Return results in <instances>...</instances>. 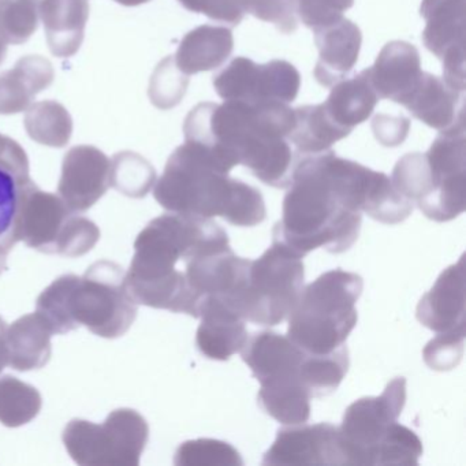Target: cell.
Wrapping results in <instances>:
<instances>
[{"label": "cell", "mask_w": 466, "mask_h": 466, "mask_svg": "<svg viewBox=\"0 0 466 466\" xmlns=\"http://www.w3.org/2000/svg\"><path fill=\"white\" fill-rule=\"evenodd\" d=\"M288 187L272 239L302 258L319 248L350 249L361 230V212L384 225H397L409 214V201L391 178L331 149L299 155Z\"/></svg>", "instance_id": "obj_1"}, {"label": "cell", "mask_w": 466, "mask_h": 466, "mask_svg": "<svg viewBox=\"0 0 466 466\" xmlns=\"http://www.w3.org/2000/svg\"><path fill=\"white\" fill-rule=\"evenodd\" d=\"M294 124L286 103H200L185 119V141L208 149L228 173L242 165L264 184L285 189L296 165L289 141Z\"/></svg>", "instance_id": "obj_2"}, {"label": "cell", "mask_w": 466, "mask_h": 466, "mask_svg": "<svg viewBox=\"0 0 466 466\" xmlns=\"http://www.w3.org/2000/svg\"><path fill=\"white\" fill-rule=\"evenodd\" d=\"M230 248L228 233L209 218L162 215L152 220L135 242V256L127 272V288L138 305L187 313L198 319L201 301L190 288L179 260Z\"/></svg>", "instance_id": "obj_3"}, {"label": "cell", "mask_w": 466, "mask_h": 466, "mask_svg": "<svg viewBox=\"0 0 466 466\" xmlns=\"http://www.w3.org/2000/svg\"><path fill=\"white\" fill-rule=\"evenodd\" d=\"M154 196L167 211L219 217L238 228L260 225L267 215L260 190L230 178L208 149L190 141L171 155Z\"/></svg>", "instance_id": "obj_4"}, {"label": "cell", "mask_w": 466, "mask_h": 466, "mask_svg": "<svg viewBox=\"0 0 466 466\" xmlns=\"http://www.w3.org/2000/svg\"><path fill=\"white\" fill-rule=\"evenodd\" d=\"M138 304L127 288V272L113 261L92 264L84 277L64 275L37 299L36 313L54 334L86 326L102 338L122 337L137 318Z\"/></svg>", "instance_id": "obj_5"}, {"label": "cell", "mask_w": 466, "mask_h": 466, "mask_svg": "<svg viewBox=\"0 0 466 466\" xmlns=\"http://www.w3.org/2000/svg\"><path fill=\"white\" fill-rule=\"evenodd\" d=\"M362 278L332 269L302 288L289 313L288 337L312 354H326L345 345L356 327V302L362 293Z\"/></svg>", "instance_id": "obj_6"}, {"label": "cell", "mask_w": 466, "mask_h": 466, "mask_svg": "<svg viewBox=\"0 0 466 466\" xmlns=\"http://www.w3.org/2000/svg\"><path fill=\"white\" fill-rule=\"evenodd\" d=\"M304 278L302 258L272 239L258 260H250L244 285L228 307L245 321L277 326L296 305Z\"/></svg>", "instance_id": "obj_7"}, {"label": "cell", "mask_w": 466, "mask_h": 466, "mask_svg": "<svg viewBox=\"0 0 466 466\" xmlns=\"http://www.w3.org/2000/svg\"><path fill=\"white\" fill-rule=\"evenodd\" d=\"M15 237L39 252L78 258L96 245L100 230L92 220L72 211L59 196L43 192L31 179L21 193Z\"/></svg>", "instance_id": "obj_8"}, {"label": "cell", "mask_w": 466, "mask_h": 466, "mask_svg": "<svg viewBox=\"0 0 466 466\" xmlns=\"http://www.w3.org/2000/svg\"><path fill=\"white\" fill-rule=\"evenodd\" d=\"M148 433V424L141 414L119 409L103 425L73 420L65 428L64 441L78 465L137 466Z\"/></svg>", "instance_id": "obj_9"}, {"label": "cell", "mask_w": 466, "mask_h": 466, "mask_svg": "<svg viewBox=\"0 0 466 466\" xmlns=\"http://www.w3.org/2000/svg\"><path fill=\"white\" fill-rule=\"evenodd\" d=\"M405 403V378H395L379 397L361 398L346 409L339 433L348 465H373L379 446Z\"/></svg>", "instance_id": "obj_10"}, {"label": "cell", "mask_w": 466, "mask_h": 466, "mask_svg": "<svg viewBox=\"0 0 466 466\" xmlns=\"http://www.w3.org/2000/svg\"><path fill=\"white\" fill-rule=\"evenodd\" d=\"M432 195L419 208L428 219L450 222L466 208L465 121L441 132L427 152Z\"/></svg>", "instance_id": "obj_11"}, {"label": "cell", "mask_w": 466, "mask_h": 466, "mask_svg": "<svg viewBox=\"0 0 466 466\" xmlns=\"http://www.w3.org/2000/svg\"><path fill=\"white\" fill-rule=\"evenodd\" d=\"M422 42L443 64V81L465 91L466 0H422Z\"/></svg>", "instance_id": "obj_12"}, {"label": "cell", "mask_w": 466, "mask_h": 466, "mask_svg": "<svg viewBox=\"0 0 466 466\" xmlns=\"http://www.w3.org/2000/svg\"><path fill=\"white\" fill-rule=\"evenodd\" d=\"M263 465H348L339 428L329 422L288 425L278 431Z\"/></svg>", "instance_id": "obj_13"}, {"label": "cell", "mask_w": 466, "mask_h": 466, "mask_svg": "<svg viewBox=\"0 0 466 466\" xmlns=\"http://www.w3.org/2000/svg\"><path fill=\"white\" fill-rule=\"evenodd\" d=\"M111 187V162L95 147H75L62 166L59 198L72 211H88Z\"/></svg>", "instance_id": "obj_14"}, {"label": "cell", "mask_w": 466, "mask_h": 466, "mask_svg": "<svg viewBox=\"0 0 466 466\" xmlns=\"http://www.w3.org/2000/svg\"><path fill=\"white\" fill-rule=\"evenodd\" d=\"M465 260L460 258L441 272L433 288L417 305V320L431 331L447 332L465 329Z\"/></svg>", "instance_id": "obj_15"}, {"label": "cell", "mask_w": 466, "mask_h": 466, "mask_svg": "<svg viewBox=\"0 0 466 466\" xmlns=\"http://www.w3.org/2000/svg\"><path fill=\"white\" fill-rule=\"evenodd\" d=\"M196 343L198 350L211 360L226 361L241 351L247 343L248 329L245 320L222 299L204 297L198 310Z\"/></svg>", "instance_id": "obj_16"}, {"label": "cell", "mask_w": 466, "mask_h": 466, "mask_svg": "<svg viewBox=\"0 0 466 466\" xmlns=\"http://www.w3.org/2000/svg\"><path fill=\"white\" fill-rule=\"evenodd\" d=\"M241 356L260 383L301 379L305 351L285 335L256 332L248 338Z\"/></svg>", "instance_id": "obj_17"}, {"label": "cell", "mask_w": 466, "mask_h": 466, "mask_svg": "<svg viewBox=\"0 0 466 466\" xmlns=\"http://www.w3.org/2000/svg\"><path fill=\"white\" fill-rule=\"evenodd\" d=\"M315 43L319 50L316 80L329 86L342 81L359 61L362 35L359 26L345 17L332 25L316 29Z\"/></svg>", "instance_id": "obj_18"}, {"label": "cell", "mask_w": 466, "mask_h": 466, "mask_svg": "<svg viewBox=\"0 0 466 466\" xmlns=\"http://www.w3.org/2000/svg\"><path fill=\"white\" fill-rule=\"evenodd\" d=\"M367 70L379 99L400 105L416 86L422 73L419 51L410 43L400 40L387 43L375 65Z\"/></svg>", "instance_id": "obj_19"}, {"label": "cell", "mask_w": 466, "mask_h": 466, "mask_svg": "<svg viewBox=\"0 0 466 466\" xmlns=\"http://www.w3.org/2000/svg\"><path fill=\"white\" fill-rule=\"evenodd\" d=\"M411 116L439 132L465 121L462 92L450 88L441 78L421 73L416 86L400 102Z\"/></svg>", "instance_id": "obj_20"}, {"label": "cell", "mask_w": 466, "mask_h": 466, "mask_svg": "<svg viewBox=\"0 0 466 466\" xmlns=\"http://www.w3.org/2000/svg\"><path fill=\"white\" fill-rule=\"evenodd\" d=\"M37 13L45 24L51 53L61 58L75 56L84 40L88 0H37Z\"/></svg>", "instance_id": "obj_21"}, {"label": "cell", "mask_w": 466, "mask_h": 466, "mask_svg": "<svg viewBox=\"0 0 466 466\" xmlns=\"http://www.w3.org/2000/svg\"><path fill=\"white\" fill-rule=\"evenodd\" d=\"M234 50L231 29L203 25L193 29L179 45L176 65L187 76L211 72L222 66Z\"/></svg>", "instance_id": "obj_22"}, {"label": "cell", "mask_w": 466, "mask_h": 466, "mask_svg": "<svg viewBox=\"0 0 466 466\" xmlns=\"http://www.w3.org/2000/svg\"><path fill=\"white\" fill-rule=\"evenodd\" d=\"M379 100L365 69L353 78H343L332 86L331 94L321 105L329 119L350 135L354 127L372 116Z\"/></svg>", "instance_id": "obj_23"}, {"label": "cell", "mask_w": 466, "mask_h": 466, "mask_svg": "<svg viewBox=\"0 0 466 466\" xmlns=\"http://www.w3.org/2000/svg\"><path fill=\"white\" fill-rule=\"evenodd\" d=\"M54 80V70L47 59L23 58L15 69L0 75V114L25 111L37 94Z\"/></svg>", "instance_id": "obj_24"}, {"label": "cell", "mask_w": 466, "mask_h": 466, "mask_svg": "<svg viewBox=\"0 0 466 466\" xmlns=\"http://www.w3.org/2000/svg\"><path fill=\"white\" fill-rule=\"evenodd\" d=\"M53 335L39 313H31L15 320L6 331L10 367L21 372L45 367L51 359Z\"/></svg>", "instance_id": "obj_25"}, {"label": "cell", "mask_w": 466, "mask_h": 466, "mask_svg": "<svg viewBox=\"0 0 466 466\" xmlns=\"http://www.w3.org/2000/svg\"><path fill=\"white\" fill-rule=\"evenodd\" d=\"M310 392L301 379L260 384L258 400L268 416L283 425L304 424L310 417Z\"/></svg>", "instance_id": "obj_26"}, {"label": "cell", "mask_w": 466, "mask_h": 466, "mask_svg": "<svg viewBox=\"0 0 466 466\" xmlns=\"http://www.w3.org/2000/svg\"><path fill=\"white\" fill-rule=\"evenodd\" d=\"M296 124L289 141L299 155H315L331 149L332 144L348 137L349 133L338 127L324 111L323 105L304 106L294 110Z\"/></svg>", "instance_id": "obj_27"}, {"label": "cell", "mask_w": 466, "mask_h": 466, "mask_svg": "<svg viewBox=\"0 0 466 466\" xmlns=\"http://www.w3.org/2000/svg\"><path fill=\"white\" fill-rule=\"evenodd\" d=\"M350 360L345 345L326 354L305 351L301 365V380L312 397H326L342 383L349 370Z\"/></svg>", "instance_id": "obj_28"}, {"label": "cell", "mask_w": 466, "mask_h": 466, "mask_svg": "<svg viewBox=\"0 0 466 466\" xmlns=\"http://www.w3.org/2000/svg\"><path fill=\"white\" fill-rule=\"evenodd\" d=\"M301 76L299 70L286 61L258 65L253 81L250 103H293L299 96Z\"/></svg>", "instance_id": "obj_29"}, {"label": "cell", "mask_w": 466, "mask_h": 466, "mask_svg": "<svg viewBox=\"0 0 466 466\" xmlns=\"http://www.w3.org/2000/svg\"><path fill=\"white\" fill-rule=\"evenodd\" d=\"M31 181L29 173L0 162V258L17 244L15 237V220L20 208L21 193L26 182Z\"/></svg>", "instance_id": "obj_30"}, {"label": "cell", "mask_w": 466, "mask_h": 466, "mask_svg": "<svg viewBox=\"0 0 466 466\" xmlns=\"http://www.w3.org/2000/svg\"><path fill=\"white\" fill-rule=\"evenodd\" d=\"M42 397L35 387L13 376L0 378V422L6 427L28 424L39 414Z\"/></svg>", "instance_id": "obj_31"}, {"label": "cell", "mask_w": 466, "mask_h": 466, "mask_svg": "<svg viewBox=\"0 0 466 466\" xmlns=\"http://www.w3.org/2000/svg\"><path fill=\"white\" fill-rule=\"evenodd\" d=\"M391 182L400 195L417 204V207L424 203L433 190L427 155L416 152L400 157L392 170Z\"/></svg>", "instance_id": "obj_32"}, {"label": "cell", "mask_w": 466, "mask_h": 466, "mask_svg": "<svg viewBox=\"0 0 466 466\" xmlns=\"http://www.w3.org/2000/svg\"><path fill=\"white\" fill-rule=\"evenodd\" d=\"M157 181V171L140 155L124 152L111 162V185L130 198H144Z\"/></svg>", "instance_id": "obj_33"}, {"label": "cell", "mask_w": 466, "mask_h": 466, "mask_svg": "<svg viewBox=\"0 0 466 466\" xmlns=\"http://www.w3.org/2000/svg\"><path fill=\"white\" fill-rule=\"evenodd\" d=\"M37 0H0V36L9 45H23L39 28Z\"/></svg>", "instance_id": "obj_34"}, {"label": "cell", "mask_w": 466, "mask_h": 466, "mask_svg": "<svg viewBox=\"0 0 466 466\" xmlns=\"http://www.w3.org/2000/svg\"><path fill=\"white\" fill-rule=\"evenodd\" d=\"M177 465L187 466H241L239 452L228 441L217 439H198L185 441L176 454Z\"/></svg>", "instance_id": "obj_35"}, {"label": "cell", "mask_w": 466, "mask_h": 466, "mask_svg": "<svg viewBox=\"0 0 466 466\" xmlns=\"http://www.w3.org/2000/svg\"><path fill=\"white\" fill-rule=\"evenodd\" d=\"M421 455L419 436L397 421L379 446L373 465H417Z\"/></svg>", "instance_id": "obj_36"}, {"label": "cell", "mask_w": 466, "mask_h": 466, "mask_svg": "<svg viewBox=\"0 0 466 466\" xmlns=\"http://www.w3.org/2000/svg\"><path fill=\"white\" fill-rule=\"evenodd\" d=\"M187 86L189 76L178 69L173 56H168L160 62L152 76L149 97L157 107L168 110L181 103L187 94Z\"/></svg>", "instance_id": "obj_37"}, {"label": "cell", "mask_w": 466, "mask_h": 466, "mask_svg": "<svg viewBox=\"0 0 466 466\" xmlns=\"http://www.w3.org/2000/svg\"><path fill=\"white\" fill-rule=\"evenodd\" d=\"M463 340L465 329L439 332L422 350L425 364L439 372L454 370L462 360Z\"/></svg>", "instance_id": "obj_38"}, {"label": "cell", "mask_w": 466, "mask_h": 466, "mask_svg": "<svg viewBox=\"0 0 466 466\" xmlns=\"http://www.w3.org/2000/svg\"><path fill=\"white\" fill-rule=\"evenodd\" d=\"M245 15L277 26L283 34H294L299 28L294 0H241Z\"/></svg>", "instance_id": "obj_39"}, {"label": "cell", "mask_w": 466, "mask_h": 466, "mask_svg": "<svg viewBox=\"0 0 466 466\" xmlns=\"http://www.w3.org/2000/svg\"><path fill=\"white\" fill-rule=\"evenodd\" d=\"M354 0H294L296 13L305 26L316 31L342 20Z\"/></svg>", "instance_id": "obj_40"}, {"label": "cell", "mask_w": 466, "mask_h": 466, "mask_svg": "<svg viewBox=\"0 0 466 466\" xmlns=\"http://www.w3.org/2000/svg\"><path fill=\"white\" fill-rule=\"evenodd\" d=\"M179 4L192 13L204 15L220 24H228L231 28L239 25L244 20L241 0H178Z\"/></svg>", "instance_id": "obj_41"}, {"label": "cell", "mask_w": 466, "mask_h": 466, "mask_svg": "<svg viewBox=\"0 0 466 466\" xmlns=\"http://www.w3.org/2000/svg\"><path fill=\"white\" fill-rule=\"evenodd\" d=\"M410 129V121L406 116L379 114L372 122V132L376 140L383 147L394 148L406 140Z\"/></svg>", "instance_id": "obj_42"}, {"label": "cell", "mask_w": 466, "mask_h": 466, "mask_svg": "<svg viewBox=\"0 0 466 466\" xmlns=\"http://www.w3.org/2000/svg\"><path fill=\"white\" fill-rule=\"evenodd\" d=\"M6 321L0 318V373L9 365V353L6 345Z\"/></svg>", "instance_id": "obj_43"}, {"label": "cell", "mask_w": 466, "mask_h": 466, "mask_svg": "<svg viewBox=\"0 0 466 466\" xmlns=\"http://www.w3.org/2000/svg\"><path fill=\"white\" fill-rule=\"evenodd\" d=\"M119 5L124 6H138V5L148 4L149 0H116Z\"/></svg>", "instance_id": "obj_44"}, {"label": "cell", "mask_w": 466, "mask_h": 466, "mask_svg": "<svg viewBox=\"0 0 466 466\" xmlns=\"http://www.w3.org/2000/svg\"><path fill=\"white\" fill-rule=\"evenodd\" d=\"M7 54V43L4 37L0 36V64H4L5 59H6Z\"/></svg>", "instance_id": "obj_45"}]
</instances>
